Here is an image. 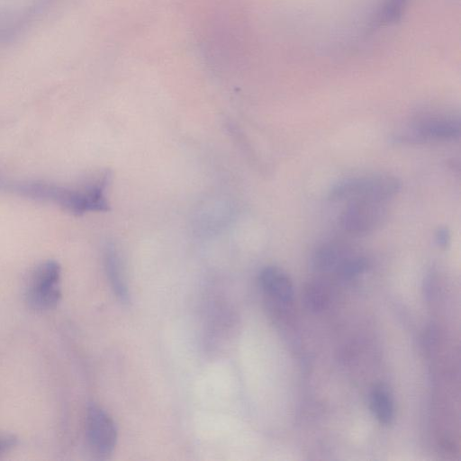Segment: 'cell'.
Masks as SVG:
<instances>
[{"label":"cell","mask_w":461,"mask_h":461,"mask_svg":"<svg viewBox=\"0 0 461 461\" xmlns=\"http://www.w3.org/2000/svg\"><path fill=\"white\" fill-rule=\"evenodd\" d=\"M111 173L105 171L78 188L65 187L43 181H16L0 176V189L21 196L55 203L74 214L110 210L105 192Z\"/></svg>","instance_id":"obj_1"},{"label":"cell","mask_w":461,"mask_h":461,"mask_svg":"<svg viewBox=\"0 0 461 461\" xmlns=\"http://www.w3.org/2000/svg\"><path fill=\"white\" fill-rule=\"evenodd\" d=\"M400 180L389 174L351 176L334 184L329 191L332 201L371 200L386 202L401 190Z\"/></svg>","instance_id":"obj_2"},{"label":"cell","mask_w":461,"mask_h":461,"mask_svg":"<svg viewBox=\"0 0 461 461\" xmlns=\"http://www.w3.org/2000/svg\"><path fill=\"white\" fill-rule=\"evenodd\" d=\"M60 274V266L54 260L43 262L35 268L26 293L31 308L47 311L58 305L61 298Z\"/></svg>","instance_id":"obj_3"},{"label":"cell","mask_w":461,"mask_h":461,"mask_svg":"<svg viewBox=\"0 0 461 461\" xmlns=\"http://www.w3.org/2000/svg\"><path fill=\"white\" fill-rule=\"evenodd\" d=\"M385 202L371 200L348 201L339 216L341 229L351 235H366L379 229L386 221Z\"/></svg>","instance_id":"obj_4"},{"label":"cell","mask_w":461,"mask_h":461,"mask_svg":"<svg viewBox=\"0 0 461 461\" xmlns=\"http://www.w3.org/2000/svg\"><path fill=\"white\" fill-rule=\"evenodd\" d=\"M86 431L92 450L100 456H109L117 442V428L113 418L100 406L89 404Z\"/></svg>","instance_id":"obj_5"},{"label":"cell","mask_w":461,"mask_h":461,"mask_svg":"<svg viewBox=\"0 0 461 461\" xmlns=\"http://www.w3.org/2000/svg\"><path fill=\"white\" fill-rule=\"evenodd\" d=\"M460 136V122L453 116L434 115L423 118L403 135L401 140L411 142L447 141Z\"/></svg>","instance_id":"obj_6"},{"label":"cell","mask_w":461,"mask_h":461,"mask_svg":"<svg viewBox=\"0 0 461 461\" xmlns=\"http://www.w3.org/2000/svg\"><path fill=\"white\" fill-rule=\"evenodd\" d=\"M259 284L271 301L291 303L294 299V285L289 276L281 268L274 266L264 267L259 273Z\"/></svg>","instance_id":"obj_7"},{"label":"cell","mask_w":461,"mask_h":461,"mask_svg":"<svg viewBox=\"0 0 461 461\" xmlns=\"http://www.w3.org/2000/svg\"><path fill=\"white\" fill-rule=\"evenodd\" d=\"M104 267L106 275L115 295L122 303H128L130 294L124 279L122 263L113 245L106 247L104 251Z\"/></svg>","instance_id":"obj_8"},{"label":"cell","mask_w":461,"mask_h":461,"mask_svg":"<svg viewBox=\"0 0 461 461\" xmlns=\"http://www.w3.org/2000/svg\"><path fill=\"white\" fill-rule=\"evenodd\" d=\"M370 409L375 419L382 424H390L394 418V404L389 388L383 384H375L369 396Z\"/></svg>","instance_id":"obj_9"},{"label":"cell","mask_w":461,"mask_h":461,"mask_svg":"<svg viewBox=\"0 0 461 461\" xmlns=\"http://www.w3.org/2000/svg\"><path fill=\"white\" fill-rule=\"evenodd\" d=\"M348 255V253L341 246L336 243H324L312 254V268L318 272L336 271Z\"/></svg>","instance_id":"obj_10"},{"label":"cell","mask_w":461,"mask_h":461,"mask_svg":"<svg viewBox=\"0 0 461 461\" xmlns=\"http://www.w3.org/2000/svg\"><path fill=\"white\" fill-rule=\"evenodd\" d=\"M328 286L321 281L310 282L306 285L303 293V301L305 307L313 312H319L326 309L330 303Z\"/></svg>","instance_id":"obj_11"},{"label":"cell","mask_w":461,"mask_h":461,"mask_svg":"<svg viewBox=\"0 0 461 461\" xmlns=\"http://www.w3.org/2000/svg\"><path fill=\"white\" fill-rule=\"evenodd\" d=\"M408 0H384L375 19L376 26L396 23L402 16Z\"/></svg>","instance_id":"obj_12"},{"label":"cell","mask_w":461,"mask_h":461,"mask_svg":"<svg viewBox=\"0 0 461 461\" xmlns=\"http://www.w3.org/2000/svg\"><path fill=\"white\" fill-rule=\"evenodd\" d=\"M368 267L369 262L365 257L348 254L335 272L343 279H352L364 273Z\"/></svg>","instance_id":"obj_13"},{"label":"cell","mask_w":461,"mask_h":461,"mask_svg":"<svg viewBox=\"0 0 461 461\" xmlns=\"http://www.w3.org/2000/svg\"><path fill=\"white\" fill-rule=\"evenodd\" d=\"M450 232L447 228H438L435 233L437 244L441 248H447L450 242Z\"/></svg>","instance_id":"obj_14"},{"label":"cell","mask_w":461,"mask_h":461,"mask_svg":"<svg viewBox=\"0 0 461 461\" xmlns=\"http://www.w3.org/2000/svg\"><path fill=\"white\" fill-rule=\"evenodd\" d=\"M17 443V438L14 435H0V453L13 447Z\"/></svg>","instance_id":"obj_15"}]
</instances>
